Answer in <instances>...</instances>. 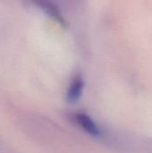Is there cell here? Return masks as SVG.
Segmentation results:
<instances>
[{
  "mask_svg": "<svg viewBox=\"0 0 152 153\" xmlns=\"http://www.w3.org/2000/svg\"><path fill=\"white\" fill-rule=\"evenodd\" d=\"M84 89V81L81 74H76L71 81L66 91V100L73 104L76 103L82 97Z\"/></svg>",
  "mask_w": 152,
  "mask_h": 153,
  "instance_id": "cell-1",
  "label": "cell"
},
{
  "mask_svg": "<svg viewBox=\"0 0 152 153\" xmlns=\"http://www.w3.org/2000/svg\"><path fill=\"white\" fill-rule=\"evenodd\" d=\"M74 119L78 126L88 134L94 137H98L100 135V130L99 126L89 115L80 112L75 114Z\"/></svg>",
  "mask_w": 152,
  "mask_h": 153,
  "instance_id": "cell-2",
  "label": "cell"
},
{
  "mask_svg": "<svg viewBox=\"0 0 152 153\" xmlns=\"http://www.w3.org/2000/svg\"><path fill=\"white\" fill-rule=\"evenodd\" d=\"M37 4L41 9H43L56 22H57L59 24H61L64 27L66 26V22H65L63 14L60 13L59 9L54 4L48 3V2H37Z\"/></svg>",
  "mask_w": 152,
  "mask_h": 153,
  "instance_id": "cell-3",
  "label": "cell"
}]
</instances>
